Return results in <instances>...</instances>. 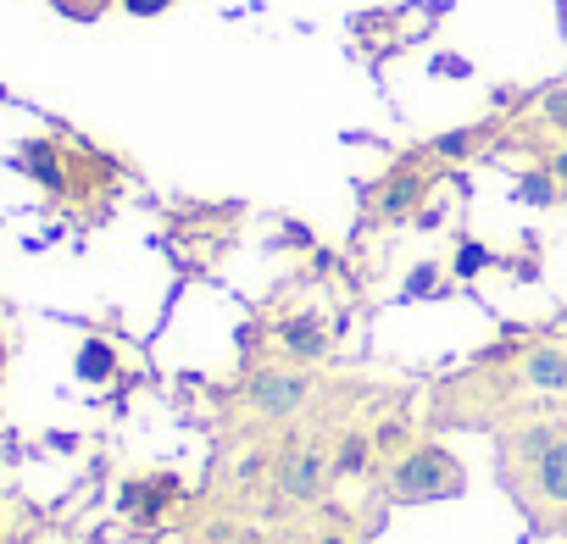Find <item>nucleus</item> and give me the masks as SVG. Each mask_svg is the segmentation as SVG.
Instances as JSON below:
<instances>
[{
    "label": "nucleus",
    "instance_id": "obj_12",
    "mask_svg": "<svg viewBox=\"0 0 567 544\" xmlns=\"http://www.w3.org/2000/svg\"><path fill=\"white\" fill-rule=\"evenodd\" d=\"M517 200H528V206H550V200H556V178H550V167H545V172H528V178L517 184Z\"/></svg>",
    "mask_w": 567,
    "mask_h": 544
},
{
    "label": "nucleus",
    "instance_id": "obj_19",
    "mask_svg": "<svg viewBox=\"0 0 567 544\" xmlns=\"http://www.w3.org/2000/svg\"><path fill=\"white\" fill-rule=\"evenodd\" d=\"M545 112H550V123H556V128H567V90H556V95L545 101Z\"/></svg>",
    "mask_w": 567,
    "mask_h": 544
},
{
    "label": "nucleus",
    "instance_id": "obj_16",
    "mask_svg": "<svg viewBox=\"0 0 567 544\" xmlns=\"http://www.w3.org/2000/svg\"><path fill=\"white\" fill-rule=\"evenodd\" d=\"M550 444H556V433H550V428H528V433H523V456H528V461H539Z\"/></svg>",
    "mask_w": 567,
    "mask_h": 544
},
{
    "label": "nucleus",
    "instance_id": "obj_4",
    "mask_svg": "<svg viewBox=\"0 0 567 544\" xmlns=\"http://www.w3.org/2000/svg\"><path fill=\"white\" fill-rule=\"evenodd\" d=\"M278 339H284V351L301 356V362H318V356L329 351V334H323L318 317H284V323H278Z\"/></svg>",
    "mask_w": 567,
    "mask_h": 544
},
{
    "label": "nucleus",
    "instance_id": "obj_21",
    "mask_svg": "<svg viewBox=\"0 0 567 544\" xmlns=\"http://www.w3.org/2000/svg\"><path fill=\"white\" fill-rule=\"evenodd\" d=\"M323 544H346V538H334V533H329V538H323Z\"/></svg>",
    "mask_w": 567,
    "mask_h": 544
},
{
    "label": "nucleus",
    "instance_id": "obj_10",
    "mask_svg": "<svg viewBox=\"0 0 567 544\" xmlns=\"http://www.w3.org/2000/svg\"><path fill=\"white\" fill-rule=\"evenodd\" d=\"M112 367H117V356H112L101 339H90V345L79 351V378H90V384H106V378H112Z\"/></svg>",
    "mask_w": 567,
    "mask_h": 544
},
{
    "label": "nucleus",
    "instance_id": "obj_2",
    "mask_svg": "<svg viewBox=\"0 0 567 544\" xmlns=\"http://www.w3.org/2000/svg\"><path fill=\"white\" fill-rule=\"evenodd\" d=\"M307 395H312V384H307L301 373H261V378L250 384V406H256L261 417H296V411L307 406Z\"/></svg>",
    "mask_w": 567,
    "mask_h": 544
},
{
    "label": "nucleus",
    "instance_id": "obj_18",
    "mask_svg": "<svg viewBox=\"0 0 567 544\" xmlns=\"http://www.w3.org/2000/svg\"><path fill=\"white\" fill-rule=\"evenodd\" d=\"M401 439H406V428H401V422H384V428L373 433V444H379V450H395Z\"/></svg>",
    "mask_w": 567,
    "mask_h": 544
},
{
    "label": "nucleus",
    "instance_id": "obj_20",
    "mask_svg": "<svg viewBox=\"0 0 567 544\" xmlns=\"http://www.w3.org/2000/svg\"><path fill=\"white\" fill-rule=\"evenodd\" d=\"M550 178H567V150H561V156L550 161Z\"/></svg>",
    "mask_w": 567,
    "mask_h": 544
},
{
    "label": "nucleus",
    "instance_id": "obj_14",
    "mask_svg": "<svg viewBox=\"0 0 567 544\" xmlns=\"http://www.w3.org/2000/svg\"><path fill=\"white\" fill-rule=\"evenodd\" d=\"M23 161H29V172H34V178L62 184V167H56V150H51V145H29V150H23Z\"/></svg>",
    "mask_w": 567,
    "mask_h": 544
},
{
    "label": "nucleus",
    "instance_id": "obj_6",
    "mask_svg": "<svg viewBox=\"0 0 567 544\" xmlns=\"http://www.w3.org/2000/svg\"><path fill=\"white\" fill-rule=\"evenodd\" d=\"M417 200H423V178H417V172H395V178L379 189V217H384V222H401L406 211H417Z\"/></svg>",
    "mask_w": 567,
    "mask_h": 544
},
{
    "label": "nucleus",
    "instance_id": "obj_7",
    "mask_svg": "<svg viewBox=\"0 0 567 544\" xmlns=\"http://www.w3.org/2000/svg\"><path fill=\"white\" fill-rule=\"evenodd\" d=\"M178 494V478H151V483H128L123 489V511L128 516H140V522H151L167 500Z\"/></svg>",
    "mask_w": 567,
    "mask_h": 544
},
{
    "label": "nucleus",
    "instance_id": "obj_8",
    "mask_svg": "<svg viewBox=\"0 0 567 544\" xmlns=\"http://www.w3.org/2000/svg\"><path fill=\"white\" fill-rule=\"evenodd\" d=\"M534 483H539V494H545V500L567 505V439H556V444L534 461Z\"/></svg>",
    "mask_w": 567,
    "mask_h": 544
},
{
    "label": "nucleus",
    "instance_id": "obj_9",
    "mask_svg": "<svg viewBox=\"0 0 567 544\" xmlns=\"http://www.w3.org/2000/svg\"><path fill=\"white\" fill-rule=\"evenodd\" d=\"M484 266H495V250H489V244H478V239H462V244H456L451 272H456V279H478Z\"/></svg>",
    "mask_w": 567,
    "mask_h": 544
},
{
    "label": "nucleus",
    "instance_id": "obj_17",
    "mask_svg": "<svg viewBox=\"0 0 567 544\" xmlns=\"http://www.w3.org/2000/svg\"><path fill=\"white\" fill-rule=\"evenodd\" d=\"M123 7H128L134 18H162V12L173 7V0H123Z\"/></svg>",
    "mask_w": 567,
    "mask_h": 544
},
{
    "label": "nucleus",
    "instance_id": "obj_13",
    "mask_svg": "<svg viewBox=\"0 0 567 544\" xmlns=\"http://www.w3.org/2000/svg\"><path fill=\"white\" fill-rule=\"evenodd\" d=\"M368 450H373V439H362V433H346V439H340V456H334V467H340V472H362V467H368Z\"/></svg>",
    "mask_w": 567,
    "mask_h": 544
},
{
    "label": "nucleus",
    "instance_id": "obj_11",
    "mask_svg": "<svg viewBox=\"0 0 567 544\" xmlns=\"http://www.w3.org/2000/svg\"><path fill=\"white\" fill-rule=\"evenodd\" d=\"M478 139H484V128H456V134H440L429 150H434V156H445V161H456V156H467Z\"/></svg>",
    "mask_w": 567,
    "mask_h": 544
},
{
    "label": "nucleus",
    "instance_id": "obj_3",
    "mask_svg": "<svg viewBox=\"0 0 567 544\" xmlns=\"http://www.w3.org/2000/svg\"><path fill=\"white\" fill-rule=\"evenodd\" d=\"M278 489L290 494V500H312V494L323 489V456H312V450H284V461H278Z\"/></svg>",
    "mask_w": 567,
    "mask_h": 544
},
{
    "label": "nucleus",
    "instance_id": "obj_5",
    "mask_svg": "<svg viewBox=\"0 0 567 544\" xmlns=\"http://www.w3.org/2000/svg\"><path fill=\"white\" fill-rule=\"evenodd\" d=\"M523 378H528V389H545V395L567 389V351H550V345L528 351V362H523Z\"/></svg>",
    "mask_w": 567,
    "mask_h": 544
},
{
    "label": "nucleus",
    "instance_id": "obj_1",
    "mask_svg": "<svg viewBox=\"0 0 567 544\" xmlns=\"http://www.w3.org/2000/svg\"><path fill=\"white\" fill-rule=\"evenodd\" d=\"M462 489H467L462 461H456L451 450H440V444L412 450V456L395 467V478H390V494H395L401 505H434V500H451V494H462Z\"/></svg>",
    "mask_w": 567,
    "mask_h": 544
},
{
    "label": "nucleus",
    "instance_id": "obj_15",
    "mask_svg": "<svg viewBox=\"0 0 567 544\" xmlns=\"http://www.w3.org/2000/svg\"><path fill=\"white\" fill-rule=\"evenodd\" d=\"M434 284H440V266H434V261L412 266V279H406V301H423V295H434Z\"/></svg>",
    "mask_w": 567,
    "mask_h": 544
}]
</instances>
